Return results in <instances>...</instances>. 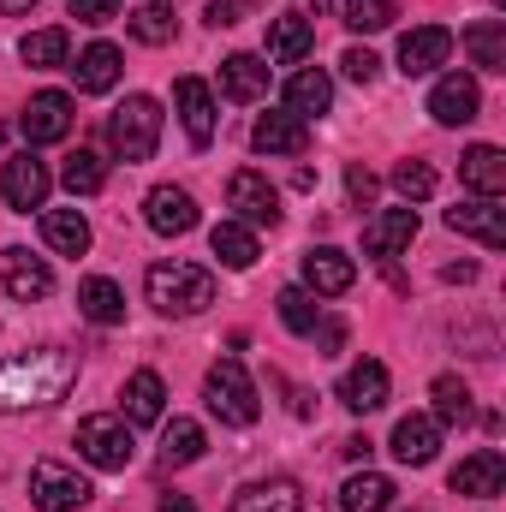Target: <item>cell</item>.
<instances>
[{"mask_svg": "<svg viewBox=\"0 0 506 512\" xmlns=\"http://www.w3.org/2000/svg\"><path fill=\"white\" fill-rule=\"evenodd\" d=\"M143 221H149L161 239H179V233L197 227V203H191V191H179V185H155V191L143 197Z\"/></svg>", "mask_w": 506, "mask_h": 512, "instance_id": "cell-15", "label": "cell"}, {"mask_svg": "<svg viewBox=\"0 0 506 512\" xmlns=\"http://www.w3.org/2000/svg\"><path fill=\"white\" fill-rule=\"evenodd\" d=\"M251 143L262 155H304L310 149V126L298 114H262L251 126Z\"/></svg>", "mask_w": 506, "mask_h": 512, "instance_id": "cell-26", "label": "cell"}, {"mask_svg": "<svg viewBox=\"0 0 506 512\" xmlns=\"http://www.w3.org/2000/svg\"><path fill=\"white\" fill-rule=\"evenodd\" d=\"M429 399H435V423H471V387L459 376H435Z\"/></svg>", "mask_w": 506, "mask_h": 512, "instance_id": "cell-37", "label": "cell"}, {"mask_svg": "<svg viewBox=\"0 0 506 512\" xmlns=\"http://www.w3.org/2000/svg\"><path fill=\"white\" fill-rule=\"evenodd\" d=\"M18 60H24V66H36V72H48V66H66V60H72V36H66L60 24H48V30H30V36L18 42Z\"/></svg>", "mask_w": 506, "mask_h": 512, "instance_id": "cell-33", "label": "cell"}, {"mask_svg": "<svg viewBox=\"0 0 506 512\" xmlns=\"http://www.w3.org/2000/svg\"><path fill=\"white\" fill-rule=\"evenodd\" d=\"M126 30L137 42H149V48H161V42H173V12H161V6H137L126 18Z\"/></svg>", "mask_w": 506, "mask_h": 512, "instance_id": "cell-41", "label": "cell"}, {"mask_svg": "<svg viewBox=\"0 0 506 512\" xmlns=\"http://www.w3.org/2000/svg\"><path fill=\"white\" fill-rule=\"evenodd\" d=\"M459 179L477 191V197H506V155L495 143H471L459 155Z\"/></svg>", "mask_w": 506, "mask_h": 512, "instance_id": "cell-23", "label": "cell"}, {"mask_svg": "<svg viewBox=\"0 0 506 512\" xmlns=\"http://www.w3.org/2000/svg\"><path fill=\"white\" fill-rule=\"evenodd\" d=\"M72 382H78V358L72 352H60V346L12 352V358H0V411L54 405V399H66Z\"/></svg>", "mask_w": 506, "mask_h": 512, "instance_id": "cell-1", "label": "cell"}, {"mask_svg": "<svg viewBox=\"0 0 506 512\" xmlns=\"http://www.w3.org/2000/svg\"><path fill=\"white\" fill-rule=\"evenodd\" d=\"M310 48H316V24H310V18H298V12L268 18V60H274V66H298Z\"/></svg>", "mask_w": 506, "mask_h": 512, "instance_id": "cell-24", "label": "cell"}, {"mask_svg": "<svg viewBox=\"0 0 506 512\" xmlns=\"http://www.w3.org/2000/svg\"><path fill=\"white\" fill-rule=\"evenodd\" d=\"M233 512H304V495H298V483H292V477H268V483L239 489Z\"/></svg>", "mask_w": 506, "mask_h": 512, "instance_id": "cell-31", "label": "cell"}, {"mask_svg": "<svg viewBox=\"0 0 506 512\" xmlns=\"http://www.w3.org/2000/svg\"><path fill=\"white\" fill-rule=\"evenodd\" d=\"M435 453H441V423L435 417H417L411 411V417L393 423V459L399 465H429Z\"/></svg>", "mask_w": 506, "mask_h": 512, "instance_id": "cell-22", "label": "cell"}, {"mask_svg": "<svg viewBox=\"0 0 506 512\" xmlns=\"http://www.w3.org/2000/svg\"><path fill=\"white\" fill-rule=\"evenodd\" d=\"M78 316L96 322V328H120V322H126V292H120L108 274H90V280L78 286Z\"/></svg>", "mask_w": 506, "mask_h": 512, "instance_id": "cell-25", "label": "cell"}, {"mask_svg": "<svg viewBox=\"0 0 506 512\" xmlns=\"http://www.w3.org/2000/svg\"><path fill=\"white\" fill-rule=\"evenodd\" d=\"M149 6H161V12H173V0H149Z\"/></svg>", "mask_w": 506, "mask_h": 512, "instance_id": "cell-48", "label": "cell"}, {"mask_svg": "<svg viewBox=\"0 0 506 512\" xmlns=\"http://www.w3.org/2000/svg\"><path fill=\"white\" fill-rule=\"evenodd\" d=\"M161 512H197V507H191V495H161Z\"/></svg>", "mask_w": 506, "mask_h": 512, "instance_id": "cell-46", "label": "cell"}, {"mask_svg": "<svg viewBox=\"0 0 506 512\" xmlns=\"http://www.w3.org/2000/svg\"><path fill=\"white\" fill-rule=\"evenodd\" d=\"M447 227H453L459 239H477V245L501 251V245H506V209H501V197H471V203L447 209Z\"/></svg>", "mask_w": 506, "mask_h": 512, "instance_id": "cell-13", "label": "cell"}, {"mask_svg": "<svg viewBox=\"0 0 506 512\" xmlns=\"http://www.w3.org/2000/svg\"><path fill=\"white\" fill-rule=\"evenodd\" d=\"M203 18H209L215 30H233V24H245V18H251V0H215Z\"/></svg>", "mask_w": 506, "mask_h": 512, "instance_id": "cell-44", "label": "cell"}, {"mask_svg": "<svg viewBox=\"0 0 506 512\" xmlns=\"http://www.w3.org/2000/svg\"><path fill=\"white\" fill-rule=\"evenodd\" d=\"M72 96L66 90H42V96H30L24 102V114H18V126H24V143L36 149V143H60L66 131H72Z\"/></svg>", "mask_w": 506, "mask_h": 512, "instance_id": "cell-9", "label": "cell"}, {"mask_svg": "<svg viewBox=\"0 0 506 512\" xmlns=\"http://www.w3.org/2000/svg\"><path fill=\"white\" fill-rule=\"evenodd\" d=\"M0 137H6V131H0Z\"/></svg>", "mask_w": 506, "mask_h": 512, "instance_id": "cell-49", "label": "cell"}, {"mask_svg": "<svg viewBox=\"0 0 506 512\" xmlns=\"http://www.w3.org/2000/svg\"><path fill=\"white\" fill-rule=\"evenodd\" d=\"M227 209H233V221H245V227H280V191H274L268 173H256V167H239V173L227 179Z\"/></svg>", "mask_w": 506, "mask_h": 512, "instance_id": "cell-7", "label": "cell"}, {"mask_svg": "<svg viewBox=\"0 0 506 512\" xmlns=\"http://www.w3.org/2000/svg\"><path fill=\"white\" fill-rule=\"evenodd\" d=\"M328 108H334V78H328L322 66L292 72V84H286V114H298V120L310 126V120H322Z\"/></svg>", "mask_w": 506, "mask_h": 512, "instance_id": "cell-21", "label": "cell"}, {"mask_svg": "<svg viewBox=\"0 0 506 512\" xmlns=\"http://www.w3.org/2000/svg\"><path fill=\"white\" fill-rule=\"evenodd\" d=\"M340 405L358 411V417H364V411H381V405H387V364H381V358H358V364L340 376Z\"/></svg>", "mask_w": 506, "mask_h": 512, "instance_id": "cell-18", "label": "cell"}, {"mask_svg": "<svg viewBox=\"0 0 506 512\" xmlns=\"http://www.w3.org/2000/svg\"><path fill=\"white\" fill-rule=\"evenodd\" d=\"M203 399H209V411H215L221 423H233V429H251L256 417H262L256 382L245 376V364H239V358H221V364L203 376Z\"/></svg>", "mask_w": 506, "mask_h": 512, "instance_id": "cell-3", "label": "cell"}, {"mask_svg": "<svg viewBox=\"0 0 506 512\" xmlns=\"http://www.w3.org/2000/svg\"><path fill=\"white\" fill-rule=\"evenodd\" d=\"M280 322H286L292 334H316V322H322V304H316V292H304V286H286V292H280Z\"/></svg>", "mask_w": 506, "mask_h": 512, "instance_id": "cell-38", "label": "cell"}, {"mask_svg": "<svg viewBox=\"0 0 506 512\" xmlns=\"http://www.w3.org/2000/svg\"><path fill=\"white\" fill-rule=\"evenodd\" d=\"M346 191H352V203H376V173L364 161H352L346 167Z\"/></svg>", "mask_w": 506, "mask_h": 512, "instance_id": "cell-45", "label": "cell"}, {"mask_svg": "<svg viewBox=\"0 0 506 512\" xmlns=\"http://www.w3.org/2000/svg\"><path fill=\"white\" fill-rule=\"evenodd\" d=\"M399 18V0H346V24L352 30H364V36H376Z\"/></svg>", "mask_w": 506, "mask_h": 512, "instance_id": "cell-40", "label": "cell"}, {"mask_svg": "<svg viewBox=\"0 0 506 512\" xmlns=\"http://www.w3.org/2000/svg\"><path fill=\"white\" fill-rule=\"evenodd\" d=\"M393 477H381V471H358V477H346L340 483V512H387L393 507Z\"/></svg>", "mask_w": 506, "mask_h": 512, "instance_id": "cell-30", "label": "cell"}, {"mask_svg": "<svg viewBox=\"0 0 506 512\" xmlns=\"http://www.w3.org/2000/svg\"><path fill=\"white\" fill-rule=\"evenodd\" d=\"M30 501L42 512H78L96 501L90 477H78V465H60V459H36L30 465Z\"/></svg>", "mask_w": 506, "mask_h": 512, "instance_id": "cell-6", "label": "cell"}, {"mask_svg": "<svg viewBox=\"0 0 506 512\" xmlns=\"http://www.w3.org/2000/svg\"><path fill=\"white\" fill-rule=\"evenodd\" d=\"M417 239V209H381L364 221V256H399L405 245Z\"/></svg>", "mask_w": 506, "mask_h": 512, "instance_id": "cell-20", "label": "cell"}, {"mask_svg": "<svg viewBox=\"0 0 506 512\" xmlns=\"http://www.w3.org/2000/svg\"><path fill=\"white\" fill-rule=\"evenodd\" d=\"M131 453H137V435H131L126 417L102 411V417H84L78 423V459L96 465V471H126Z\"/></svg>", "mask_w": 506, "mask_h": 512, "instance_id": "cell-5", "label": "cell"}, {"mask_svg": "<svg viewBox=\"0 0 506 512\" xmlns=\"http://www.w3.org/2000/svg\"><path fill=\"white\" fill-rule=\"evenodd\" d=\"M465 54H471V66H483V72H506V24L501 18H477V24L465 30Z\"/></svg>", "mask_w": 506, "mask_h": 512, "instance_id": "cell-32", "label": "cell"}, {"mask_svg": "<svg viewBox=\"0 0 506 512\" xmlns=\"http://www.w3.org/2000/svg\"><path fill=\"white\" fill-rule=\"evenodd\" d=\"M42 245L54 256H84L90 251V221L78 209H42Z\"/></svg>", "mask_w": 506, "mask_h": 512, "instance_id": "cell-29", "label": "cell"}, {"mask_svg": "<svg viewBox=\"0 0 506 512\" xmlns=\"http://www.w3.org/2000/svg\"><path fill=\"white\" fill-rule=\"evenodd\" d=\"M30 6H36V0H0V12H6V18H12V12H30Z\"/></svg>", "mask_w": 506, "mask_h": 512, "instance_id": "cell-47", "label": "cell"}, {"mask_svg": "<svg viewBox=\"0 0 506 512\" xmlns=\"http://www.w3.org/2000/svg\"><path fill=\"white\" fill-rule=\"evenodd\" d=\"M60 185H66L72 197H96V191L108 185V167H102V155H96V149H78V155H66V167H60Z\"/></svg>", "mask_w": 506, "mask_h": 512, "instance_id": "cell-35", "label": "cell"}, {"mask_svg": "<svg viewBox=\"0 0 506 512\" xmlns=\"http://www.w3.org/2000/svg\"><path fill=\"white\" fill-rule=\"evenodd\" d=\"M48 191H54V173H48V161H36V149H24V155H12V161H6L0 197H6L18 215L42 209V203H48Z\"/></svg>", "mask_w": 506, "mask_h": 512, "instance_id": "cell-8", "label": "cell"}, {"mask_svg": "<svg viewBox=\"0 0 506 512\" xmlns=\"http://www.w3.org/2000/svg\"><path fill=\"white\" fill-rule=\"evenodd\" d=\"M435 185H441V179H435V167H429V161H399V167H393V191H399L405 203L435 197Z\"/></svg>", "mask_w": 506, "mask_h": 512, "instance_id": "cell-39", "label": "cell"}, {"mask_svg": "<svg viewBox=\"0 0 506 512\" xmlns=\"http://www.w3.org/2000/svg\"><path fill=\"white\" fill-rule=\"evenodd\" d=\"M78 24H114L120 18V0H66Z\"/></svg>", "mask_w": 506, "mask_h": 512, "instance_id": "cell-43", "label": "cell"}, {"mask_svg": "<svg viewBox=\"0 0 506 512\" xmlns=\"http://www.w3.org/2000/svg\"><path fill=\"white\" fill-rule=\"evenodd\" d=\"M221 96L227 102H262L268 96V66L256 54H227L221 60Z\"/></svg>", "mask_w": 506, "mask_h": 512, "instance_id": "cell-28", "label": "cell"}, {"mask_svg": "<svg viewBox=\"0 0 506 512\" xmlns=\"http://www.w3.org/2000/svg\"><path fill=\"white\" fill-rule=\"evenodd\" d=\"M506 489V459L495 447H477L471 459H459L453 471V495H471V501H495Z\"/></svg>", "mask_w": 506, "mask_h": 512, "instance_id": "cell-16", "label": "cell"}, {"mask_svg": "<svg viewBox=\"0 0 506 512\" xmlns=\"http://www.w3.org/2000/svg\"><path fill=\"white\" fill-rule=\"evenodd\" d=\"M209 251L221 256V262H227V268H251L256 256V227H245V221H221V227H215V233H209Z\"/></svg>", "mask_w": 506, "mask_h": 512, "instance_id": "cell-34", "label": "cell"}, {"mask_svg": "<svg viewBox=\"0 0 506 512\" xmlns=\"http://www.w3.org/2000/svg\"><path fill=\"white\" fill-rule=\"evenodd\" d=\"M0 286H6L18 304H36V298L54 292V268H48L42 256H30L24 245H6V251H0Z\"/></svg>", "mask_w": 506, "mask_h": 512, "instance_id": "cell-10", "label": "cell"}, {"mask_svg": "<svg viewBox=\"0 0 506 512\" xmlns=\"http://www.w3.org/2000/svg\"><path fill=\"white\" fill-rule=\"evenodd\" d=\"M191 459H203V429L191 417H173L161 429V465H191Z\"/></svg>", "mask_w": 506, "mask_h": 512, "instance_id": "cell-36", "label": "cell"}, {"mask_svg": "<svg viewBox=\"0 0 506 512\" xmlns=\"http://www.w3.org/2000/svg\"><path fill=\"white\" fill-rule=\"evenodd\" d=\"M108 143L120 161H149L161 143V102L155 96H126L108 120Z\"/></svg>", "mask_w": 506, "mask_h": 512, "instance_id": "cell-4", "label": "cell"}, {"mask_svg": "<svg viewBox=\"0 0 506 512\" xmlns=\"http://www.w3.org/2000/svg\"><path fill=\"white\" fill-rule=\"evenodd\" d=\"M126 423L131 429H143V423H161L167 417V382L155 376V370H137V376H126Z\"/></svg>", "mask_w": 506, "mask_h": 512, "instance_id": "cell-27", "label": "cell"}, {"mask_svg": "<svg viewBox=\"0 0 506 512\" xmlns=\"http://www.w3.org/2000/svg\"><path fill=\"white\" fill-rule=\"evenodd\" d=\"M173 102H179V120H185L191 149H209V143H215V96H209V84L185 72V78L173 84Z\"/></svg>", "mask_w": 506, "mask_h": 512, "instance_id": "cell-14", "label": "cell"}, {"mask_svg": "<svg viewBox=\"0 0 506 512\" xmlns=\"http://www.w3.org/2000/svg\"><path fill=\"white\" fill-rule=\"evenodd\" d=\"M352 280H358V268H352V256L346 251L316 245V251L304 256V292H316V298H340V292H352Z\"/></svg>", "mask_w": 506, "mask_h": 512, "instance_id": "cell-17", "label": "cell"}, {"mask_svg": "<svg viewBox=\"0 0 506 512\" xmlns=\"http://www.w3.org/2000/svg\"><path fill=\"white\" fill-rule=\"evenodd\" d=\"M143 292H149V304H155L161 316H197V310L215 304V274L173 256V262H155V268L143 274Z\"/></svg>", "mask_w": 506, "mask_h": 512, "instance_id": "cell-2", "label": "cell"}, {"mask_svg": "<svg viewBox=\"0 0 506 512\" xmlns=\"http://www.w3.org/2000/svg\"><path fill=\"white\" fill-rule=\"evenodd\" d=\"M429 114H435V126H471V120L483 114V90H477V78L447 72V78L429 90Z\"/></svg>", "mask_w": 506, "mask_h": 512, "instance_id": "cell-12", "label": "cell"}, {"mask_svg": "<svg viewBox=\"0 0 506 512\" xmlns=\"http://www.w3.org/2000/svg\"><path fill=\"white\" fill-rule=\"evenodd\" d=\"M447 54H453V30L447 24H417V30L399 36V72L405 78H423V72L447 66Z\"/></svg>", "mask_w": 506, "mask_h": 512, "instance_id": "cell-11", "label": "cell"}, {"mask_svg": "<svg viewBox=\"0 0 506 512\" xmlns=\"http://www.w3.org/2000/svg\"><path fill=\"white\" fill-rule=\"evenodd\" d=\"M340 66H346V78H352V84H376V78H381V60L370 54V48H346V60H340Z\"/></svg>", "mask_w": 506, "mask_h": 512, "instance_id": "cell-42", "label": "cell"}, {"mask_svg": "<svg viewBox=\"0 0 506 512\" xmlns=\"http://www.w3.org/2000/svg\"><path fill=\"white\" fill-rule=\"evenodd\" d=\"M120 72H126V54H120L114 42H90V48L72 60V78H78L84 96H108V90L120 84Z\"/></svg>", "mask_w": 506, "mask_h": 512, "instance_id": "cell-19", "label": "cell"}]
</instances>
